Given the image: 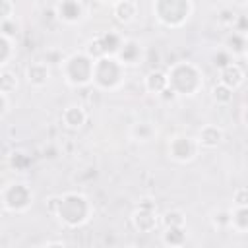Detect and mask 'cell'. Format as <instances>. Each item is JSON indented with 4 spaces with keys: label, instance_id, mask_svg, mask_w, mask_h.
Here are the masks:
<instances>
[{
    "label": "cell",
    "instance_id": "obj_1",
    "mask_svg": "<svg viewBox=\"0 0 248 248\" xmlns=\"http://www.w3.org/2000/svg\"><path fill=\"white\" fill-rule=\"evenodd\" d=\"M45 209L54 217L64 229H79L87 225L93 217V203L83 192H64L50 196L45 203Z\"/></svg>",
    "mask_w": 248,
    "mask_h": 248
},
{
    "label": "cell",
    "instance_id": "obj_2",
    "mask_svg": "<svg viewBox=\"0 0 248 248\" xmlns=\"http://www.w3.org/2000/svg\"><path fill=\"white\" fill-rule=\"evenodd\" d=\"M169 87L178 97H196L203 89V72L192 60L172 62L167 70Z\"/></svg>",
    "mask_w": 248,
    "mask_h": 248
},
{
    "label": "cell",
    "instance_id": "obj_3",
    "mask_svg": "<svg viewBox=\"0 0 248 248\" xmlns=\"http://www.w3.org/2000/svg\"><path fill=\"white\" fill-rule=\"evenodd\" d=\"M93 68H95V58H91L85 50L70 52L60 60L62 79L74 89H83L93 85Z\"/></svg>",
    "mask_w": 248,
    "mask_h": 248
},
{
    "label": "cell",
    "instance_id": "obj_4",
    "mask_svg": "<svg viewBox=\"0 0 248 248\" xmlns=\"http://www.w3.org/2000/svg\"><path fill=\"white\" fill-rule=\"evenodd\" d=\"M151 14L159 25L167 29H180L190 21L194 14V2L192 0H153Z\"/></svg>",
    "mask_w": 248,
    "mask_h": 248
},
{
    "label": "cell",
    "instance_id": "obj_5",
    "mask_svg": "<svg viewBox=\"0 0 248 248\" xmlns=\"http://www.w3.org/2000/svg\"><path fill=\"white\" fill-rule=\"evenodd\" d=\"M126 64L118 56H101L93 68V87L97 91H118L126 81Z\"/></svg>",
    "mask_w": 248,
    "mask_h": 248
},
{
    "label": "cell",
    "instance_id": "obj_6",
    "mask_svg": "<svg viewBox=\"0 0 248 248\" xmlns=\"http://www.w3.org/2000/svg\"><path fill=\"white\" fill-rule=\"evenodd\" d=\"M35 203V190L25 180H10L0 190V205L4 213H25Z\"/></svg>",
    "mask_w": 248,
    "mask_h": 248
},
{
    "label": "cell",
    "instance_id": "obj_7",
    "mask_svg": "<svg viewBox=\"0 0 248 248\" xmlns=\"http://www.w3.org/2000/svg\"><path fill=\"white\" fill-rule=\"evenodd\" d=\"M200 151H202V147H200L198 138L188 136V134H174L167 141V153L178 165L194 163L198 159Z\"/></svg>",
    "mask_w": 248,
    "mask_h": 248
},
{
    "label": "cell",
    "instance_id": "obj_8",
    "mask_svg": "<svg viewBox=\"0 0 248 248\" xmlns=\"http://www.w3.org/2000/svg\"><path fill=\"white\" fill-rule=\"evenodd\" d=\"M130 223L138 232H155L161 227V215L155 200L141 198L130 215Z\"/></svg>",
    "mask_w": 248,
    "mask_h": 248
},
{
    "label": "cell",
    "instance_id": "obj_9",
    "mask_svg": "<svg viewBox=\"0 0 248 248\" xmlns=\"http://www.w3.org/2000/svg\"><path fill=\"white\" fill-rule=\"evenodd\" d=\"M122 45H124V37L118 31H103L95 35L91 41H87L83 50L97 60L101 56H116Z\"/></svg>",
    "mask_w": 248,
    "mask_h": 248
},
{
    "label": "cell",
    "instance_id": "obj_10",
    "mask_svg": "<svg viewBox=\"0 0 248 248\" xmlns=\"http://www.w3.org/2000/svg\"><path fill=\"white\" fill-rule=\"evenodd\" d=\"M54 17L64 25H78L85 19V6L81 0H58L54 4Z\"/></svg>",
    "mask_w": 248,
    "mask_h": 248
},
{
    "label": "cell",
    "instance_id": "obj_11",
    "mask_svg": "<svg viewBox=\"0 0 248 248\" xmlns=\"http://www.w3.org/2000/svg\"><path fill=\"white\" fill-rule=\"evenodd\" d=\"M25 81L33 87V89H43L50 83V66L48 62L45 60H35V62H29L25 66Z\"/></svg>",
    "mask_w": 248,
    "mask_h": 248
},
{
    "label": "cell",
    "instance_id": "obj_12",
    "mask_svg": "<svg viewBox=\"0 0 248 248\" xmlns=\"http://www.w3.org/2000/svg\"><path fill=\"white\" fill-rule=\"evenodd\" d=\"M60 122L70 132L81 130L85 126V122H87V110H85V107L79 105V103H72V105L64 107L62 114H60Z\"/></svg>",
    "mask_w": 248,
    "mask_h": 248
},
{
    "label": "cell",
    "instance_id": "obj_13",
    "mask_svg": "<svg viewBox=\"0 0 248 248\" xmlns=\"http://www.w3.org/2000/svg\"><path fill=\"white\" fill-rule=\"evenodd\" d=\"M116 56L126 66H138V64L143 62L145 50H143V45L138 39H124V45L120 46V50H118Z\"/></svg>",
    "mask_w": 248,
    "mask_h": 248
},
{
    "label": "cell",
    "instance_id": "obj_14",
    "mask_svg": "<svg viewBox=\"0 0 248 248\" xmlns=\"http://www.w3.org/2000/svg\"><path fill=\"white\" fill-rule=\"evenodd\" d=\"M244 79H246L244 68H242L236 60H232L231 64H227L225 68L219 70V79H217V81H221V83H225L227 87H231L232 91H236V89L244 83Z\"/></svg>",
    "mask_w": 248,
    "mask_h": 248
},
{
    "label": "cell",
    "instance_id": "obj_15",
    "mask_svg": "<svg viewBox=\"0 0 248 248\" xmlns=\"http://www.w3.org/2000/svg\"><path fill=\"white\" fill-rule=\"evenodd\" d=\"M198 141H200V147L202 149H215L223 143L225 140V130L217 124H205L200 128L198 132Z\"/></svg>",
    "mask_w": 248,
    "mask_h": 248
},
{
    "label": "cell",
    "instance_id": "obj_16",
    "mask_svg": "<svg viewBox=\"0 0 248 248\" xmlns=\"http://www.w3.org/2000/svg\"><path fill=\"white\" fill-rule=\"evenodd\" d=\"M112 17L120 25H130L138 17V4L136 0H118L116 4L110 6Z\"/></svg>",
    "mask_w": 248,
    "mask_h": 248
},
{
    "label": "cell",
    "instance_id": "obj_17",
    "mask_svg": "<svg viewBox=\"0 0 248 248\" xmlns=\"http://www.w3.org/2000/svg\"><path fill=\"white\" fill-rule=\"evenodd\" d=\"M169 87V78L165 70H151L143 78V89L155 97H159Z\"/></svg>",
    "mask_w": 248,
    "mask_h": 248
},
{
    "label": "cell",
    "instance_id": "obj_18",
    "mask_svg": "<svg viewBox=\"0 0 248 248\" xmlns=\"http://www.w3.org/2000/svg\"><path fill=\"white\" fill-rule=\"evenodd\" d=\"M130 138L136 143H151L157 138V128L149 120H138L130 128Z\"/></svg>",
    "mask_w": 248,
    "mask_h": 248
},
{
    "label": "cell",
    "instance_id": "obj_19",
    "mask_svg": "<svg viewBox=\"0 0 248 248\" xmlns=\"http://www.w3.org/2000/svg\"><path fill=\"white\" fill-rule=\"evenodd\" d=\"M188 240V227H161V242L170 248L184 246Z\"/></svg>",
    "mask_w": 248,
    "mask_h": 248
},
{
    "label": "cell",
    "instance_id": "obj_20",
    "mask_svg": "<svg viewBox=\"0 0 248 248\" xmlns=\"http://www.w3.org/2000/svg\"><path fill=\"white\" fill-rule=\"evenodd\" d=\"M231 231L238 234H248V205L231 207Z\"/></svg>",
    "mask_w": 248,
    "mask_h": 248
},
{
    "label": "cell",
    "instance_id": "obj_21",
    "mask_svg": "<svg viewBox=\"0 0 248 248\" xmlns=\"http://www.w3.org/2000/svg\"><path fill=\"white\" fill-rule=\"evenodd\" d=\"M246 37L248 35H242V33H236V31H229V35L225 37V48L234 56V58H242L244 56V48H246Z\"/></svg>",
    "mask_w": 248,
    "mask_h": 248
},
{
    "label": "cell",
    "instance_id": "obj_22",
    "mask_svg": "<svg viewBox=\"0 0 248 248\" xmlns=\"http://www.w3.org/2000/svg\"><path fill=\"white\" fill-rule=\"evenodd\" d=\"M16 52H17L16 39L0 35V68H8L10 62L16 58Z\"/></svg>",
    "mask_w": 248,
    "mask_h": 248
},
{
    "label": "cell",
    "instance_id": "obj_23",
    "mask_svg": "<svg viewBox=\"0 0 248 248\" xmlns=\"http://www.w3.org/2000/svg\"><path fill=\"white\" fill-rule=\"evenodd\" d=\"M211 99H213L215 105H219V107H227V105L232 103V99H234V91H232L231 87H227L225 83L217 81V83L211 87Z\"/></svg>",
    "mask_w": 248,
    "mask_h": 248
},
{
    "label": "cell",
    "instance_id": "obj_24",
    "mask_svg": "<svg viewBox=\"0 0 248 248\" xmlns=\"http://www.w3.org/2000/svg\"><path fill=\"white\" fill-rule=\"evenodd\" d=\"M209 221H211L213 229H217V231H231V209H227V207L213 209Z\"/></svg>",
    "mask_w": 248,
    "mask_h": 248
},
{
    "label": "cell",
    "instance_id": "obj_25",
    "mask_svg": "<svg viewBox=\"0 0 248 248\" xmlns=\"http://www.w3.org/2000/svg\"><path fill=\"white\" fill-rule=\"evenodd\" d=\"M17 85H19L17 76H16L12 70L2 68V70H0V93H8V95H12V93L17 89Z\"/></svg>",
    "mask_w": 248,
    "mask_h": 248
},
{
    "label": "cell",
    "instance_id": "obj_26",
    "mask_svg": "<svg viewBox=\"0 0 248 248\" xmlns=\"http://www.w3.org/2000/svg\"><path fill=\"white\" fill-rule=\"evenodd\" d=\"M186 225V215L180 209H169L161 215V227H182Z\"/></svg>",
    "mask_w": 248,
    "mask_h": 248
},
{
    "label": "cell",
    "instance_id": "obj_27",
    "mask_svg": "<svg viewBox=\"0 0 248 248\" xmlns=\"http://www.w3.org/2000/svg\"><path fill=\"white\" fill-rule=\"evenodd\" d=\"M19 33H21V23H19L16 17L0 19V35L10 37V39H17Z\"/></svg>",
    "mask_w": 248,
    "mask_h": 248
},
{
    "label": "cell",
    "instance_id": "obj_28",
    "mask_svg": "<svg viewBox=\"0 0 248 248\" xmlns=\"http://www.w3.org/2000/svg\"><path fill=\"white\" fill-rule=\"evenodd\" d=\"M234 19H236V14L231 8H221L217 12V25L223 27V29H229L231 31L232 25H234Z\"/></svg>",
    "mask_w": 248,
    "mask_h": 248
},
{
    "label": "cell",
    "instance_id": "obj_29",
    "mask_svg": "<svg viewBox=\"0 0 248 248\" xmlns=\"http://www.w3.org/2000/svg\"><path fill=\"white\" fill-rule=\"evenodd\" d=\"M8 163H10L16 170H25V169L31 165V159H29L23 151H14V153H10Z\"/></svg>",
    "mask_w": 248,
    "mask_h": 248
},
{
    "label": "cell",
    "instance_id": "obj_30",
    "mask_svg": "<svg viewBox=\"0 0 248 248\" xmlns=\"http://www.w3.org/2000/svg\"><path fill=\"white\" fill-rule=\"evenodd\" d=\"M232 60H234V56H232L225 46H223V48H219V50L213 54V64H215V68H219V70H221V68H225L227 64H231Z\"/></svg>",
    "mask_w": 248,
    "mask_h": 248
},
{
    "label": "cell",
    "instance_id": "obj_31",
    "mask_svg": "<svg viewBox=\"0 0 248 248\" xmlns=\"http://www.w3.org/2000/svg\"><path fill=\"white\" fill-rule=\"evenodd\" d=\"M231 31L248 35V14H236V19H234V25Z\"/></svg>",
    "mask_w": 248,
    "mask_h": 248
},
{
    "label": "cell",
    "instance_id": "obj_32",
    "mask_svg": "<svg viewBox=\"0 0 248 248\" xmlns=\"http://www.w3.org/2000/svg\"><path fill=\"white\" fill-rule=\"evenodd\" d=\"M232 205H248V188L240 186L232 192Z\"/></svg>",
    "mask_w": 248,
    "mask_h": 248
},
{
    "label": "cell",
    "instance_id": "obj_33",
    "mask_svg": "<svg viewBox=\"0 0 248 248\" xmlns=\"http://www.w3.org/2000/svg\"><path fill=\"white\" fill-rule=\"evenodd\" d=\"M10 17H16V4L12 0H2L0 19H10Z\"/></svg>",
    "mask_w": 248,
    "mask_h": 248
},
{
    "label": "cell",
    "instance_id": "obj_34",
    "mask_svg": "<svg viewBox=\"0 0 248 248\" xmlns=\"http://www.w3.org/2000/svg\"><path fill=\"white\" fill-rule=\"evenodd\" d=\"M10 112V95L0 93V118H6Z\"/></svg>",
    "mask_w": 248,
    "mask_h": 248
},
{
    "label": "cell",
    "instance_id": "obj_35",
    "mask_svg": "<svg viewBox=\"0 0 248 248\" xmlns=\"http://www.w3.org/2000/svg\"><path fill=\"white\" fill-rule=\"evenodd\" d=\"M240 120H242V124L248 128V105H244V108H242V112H240Z\"/></svg>",
    "mask_w": 248,
    "mask_h": 248
},
{
    "label": "cell",
    "instance_id": "obj_36",
    "mask_svg": "<svg viewBox=\"0 0 248 248\" xmlns=\"http://www.w3.org/2000/svg\"><path fill=\"white\" fill-rule=\"evenodd\" d=\"M68 242L66 240H48V242H45V246H66Z\"/></svg>",
    "mask_w": 248,
    "mask_h": 248
},
{
    "label": "cell",
    "instance_id": "obj_37",
    "mask_svg": "<svg viewBox=\"0 0 248 248\" xmlns=\"http://www.w3.org/2000/svg\"><path fill=\"white\" fill-rule=\"evenodd\" d=\"M99 4H105V6H112V4H116L118 0H97Z\"/></svg>",
    "mask_w": 248,
    "mask_h": 248
},
{
    "label": "cell",
    "instance_id": "obj_38",
    "mask_svg": "<svg viewBox=\"0 0 248 248\" xmlns=\"http://www.w3.org/2000/svg\"><path fill=\"white\" fill-rule=\"evenodd\" d=\"M244 60H248V37H246V48H244V56H242Z\"/></svg>",
    "mask_w": 248,
    "mask_h": 248
},
{
    "label": "cell",
    "instance_id": "obj_39",
    "mask_svg": "<svg viewBox=\"0 0 248 248\" xmlns=\"http://www.w3.org/2000/svg\"><path fill=\"white\" fill-rule=\"evenodd\" d=\"M246 2H248V0H246Z\"/></svg>",
    "mask_w": 248,
    "mask_h": 248
}]
</instances>
